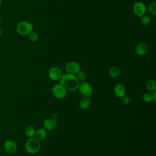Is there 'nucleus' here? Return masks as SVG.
Listing matches in <instances>:
<instances>
[{
    "label": "nucleus",
    "mask_w": 156,
    "mask_h": 156,
    "mask_svg": "<svg viewBox=\"0 0 156 156\" xmlns=\"http://www.w3.org/2000/svg\"><path fill=\"white\" fill-rule=\"evenodd\" d=\"M60 83L63 85L67 91H75L79 86V80L77 79L75 74L65 73L62 74L60 79Z\"/></svg>",
    "instance_id": "1"
},
{
    "label": "nucleus",
    "mask_w": 156,
    "mask_h": 156,
    "mask_svg": "<svg viewBox=\"0 0 156 156\" xmlns=\"http://www.w3.org/2000/svg\"><path fill=\"white\" fill-rule=\"evenodd\" d=\"M24 147L27 153L30 154H34L40 151L41 148V144L39 140L35 138L31 137L26 141Z\"/></svg>",
    "instance_id": "2"
},
{
    "label": "nucleus",
    "mask_w": 156,
    "mask_h": 156,
    "mask_svg": "<svg viewBox=\"0 0 156 156\" xmlns=\"http://www.w3.org/2000/svg\"><path fill=\"white\" fill-rule=\"evenodd\" d=\"M16 30L19 35L26 36L33 30V25L29 21H23L17 24Z\"/></svg>",
    "instance_id": "3"
},
{
    "label": "nucleus",
    "mask_w": 156,
    "mask_h": 156,
    "mask_svg": "<svg viewBox=\"0 0 156 156\" xmlns=\"http://www.w3.org/2000/svg\"><path fill=\"white\" fill-rule=\"evenodd\" d=\"M79 91L83 97L90 98L93 93V88L91 85L87 82L83 81L79 84Z\"/></svg>",
    "instance_id": "4"
},
{
    "label": "nucleus",
    "mask_w": 156,
    "mask_h": 156,
    "mask_svg": "<svg viewBox=\"0 0 156 156\" xmlns=\"http://www.w3.org/2000/svg\"><path fill=\"white\" fill-rule=\"evenodd\" d=\"M52 91L54 96L58 99H62L65 98L67 94L66 89L60 83L55 85L52 87Z\"/></svg>",
    "instance_id": "5"
},
{
    "label": "nucleus",
    "mask_w": 156,
    "mask_h": 156,
    "mask_svg": "<svg viewBox=\"0 0 156 156\" xmlns=\"http://www.w3.org/2000/svg\"><path fill=\"white\" fill-rule=\"evenodd\" d=\"M133 12L137 17H141L146 12V6L141 1H138L133 4Z\"/></svg>",
    "instance_id": "6"
},
{
    "label": "nucleus",
    "mask_w": 156,
    "mask_h": 156,
    "mask_svg": "<svg viewBox=\"0 0 156 156\" xmlns=\"http://www.w3.org/2000/svg\"><path fill=\"white\" fill-rule=\"evenodd\" d=\"M4 151L9 154H13L17 151L18 146L16 143L12 140H7L4 144Z\"/></svg>",
    "instance_id": "7"
},
{
    "label": "nucleus",
    "mask_w": 156,
    "mask_h": 156,
    "mask_svg": "<svg viewBox=\"0 0 156 156\" xmlns=\"http://www.w3.org/2000/svg\"><path fill=\"white\" fill-rule=\"evenodd\" d=\"M48 76L49 79L52 80H58L62 76V70L58 67L53 66L49 69L48 72Z\"/></svg>",
    "instance_id": "8"
},
{
    "label": "nucleus",
    "mask_w": 156,
    "mask_h": 156,
    "mask_svg": "<svg viewBox=\"0 0 156 156\" xmlns=\"http://www.w3.org/2000/svg\"><path fill=\"white\" fill-rule=\"evenodd\" d=\"M65 70L67 73L76 74L80 70V66L77 62H69L65 65Z\"/></svg>",
    "instance_id": "9"
},
{
    "label": "nucleus",
    "mask_w": 156,
    "mask_h": 156,
    "mask_svg": "<svg viewBox=\"0 0 156 156\" xmlns=\"http://www.w3.org/2000/svg\"><path fill=\"white\" fill-rule=\"evenodd\" d=\"M149 51V48L146 43H140L135 47V52L138 55H144Z\"/></svg>",
    "instance_id": "10"
},
{
    "label": "nucleus",
    "mask_w": 156,
    "mask_h": 156,
    "mask_svg": "<svg viewBox=\"0 0 156 156\" xmlns=\"http://www.w3.org/2000/svg\"><path fill=\"white\" fill-rule=\"evenodd\" d=\"M57 125V121L54 118L46 119L44 121V129L47 130H51L56 127Z\"/></svg>",
    "instance_id": "11"
},
{
    "label": "nucleus",
    "mask_w": 156,
    "mask_h": 156,
    "mask_svg": "<svg viewBox=\"0 0 156 156\" xmlns=\"http://www.w3.org/2000/svg\"><path fill=\"white\" fill-rule=\"evenodd\" d=\"M114 93L116 97L121 98L122 96L126 95V88L122 83H117L114 86L113 88Z\"/></svg>",
    "instance_id": "12"
},
{
    "label": "nucleus",
    "mask_w": 156,
    "mask_h": 156,
    "mask_svg": "<svg viewBox=\"0 0 156 156\" xmlns=\"http://www.w3.org/2000/svg\"><path fill=\"white\" fill-rule=\"evenodd\" d=\"M34 136L39 141L44 140L47 136L46 130H45L44 128H38V129L35 130Z\"/></svg>",
    "instance_id": "13"
},
{
    "label": "nucleus",
    "mask_w": 156,
    "mask_h": 156,
    "mask_svg": "<svg viewBox=\"0 0 156 156\" xmlns=\"http://www.w3.org/2000/svg\"><path fill=\"white\" fill-rule=\"evenodd\" d=\"M91 103V99L90 98L83 97V98H82L80 100L79 105L80 108L85 110V109L88 108L90 106Z\"/></svg>",
    "instance_id": "14"
},
{
    "label": "nucleus",
    "mask_w": 156,
    "mask_h": 156,
    "mask_svg": "<svg viewBox=\"0 0 156 156\" xmlns=\"http://www.w3.org/2000/svg\"><path fill=\"white\" fill-rule=\"evenodd\" d=\"M120 73L119 68L116 66H113L110 68L108 70L109 76L112 78L117 77Z\"/></svg>",
    "instance_id": "15"
},
{
    "label": "nucleus",
    "mask_w": 156,
    "mask_h": 156,
    "mask_svg": "<svg viewBox=\"0 0 156 156\" xmlns=\"http://www.w3.org/2000/svg\"><path fill=\"white\" fill-rule=\"evenodd\" d=\"M146 88L149 92H153L156 89V83L152 79L148 80L146 83Z\"/></svg>",
    "instance_id": "16"
},
{
    "label": "nucleus",
    "mask_w": 156,
    "mask_h": 156,
    "mask_svg": "<svg viewBox=\"0 0 156 156\" xmlns=\"http://www.w3.org/2000/svg\"><path fill=\"white\" fill-rule=\"evenodd\" d=\"M35 132V129L32 126H29L27 127L25 129V133H26V136H27L29 138L33 137L34 136Z\"/></svg>",
    "instance_id": "17"
},
{
    "label": "nucleus",
    "mask_w": 156,
    "mask_h": 156,
    "mask_svg": "<svg viewBox=\"0 0 156 156\" xmlns=\"http://www.w3.org/2000/svg\"><path fill=\"white\" fill-rule=\"evenodd\" d=\"M141 19H140V21L141 23V24L143 25V26H149L151 23V20L150 18V17L147 15H143L141 17H140Z\"/></svg>",
    "instance_id": "18"
},
{
    "label": "nucleus",
    "mask_w": 156,
    "mask_h": 156,
    "mask_svg": "<svg viewBox=\"0 0 156 156\" xmlns=\"http://www.w3.org/2000/svg\"><path fill=\"white\" fill-rule=\"evenodd\" d=\"M28 38L29 39V40H30L32 42H35V41H37L38 38H39V36H38V34L36 32H34V31H31L28 35Z\"/></svg>",
    "instance_id": "19"
},
{
    "label": "nucleus",
    "mask_w": 156,
    "mask_h": 156,
    "mask_svg": "<svg viewBox=\"0 0 156 156\" xmlns=\"http://www.w3.org/2000/svg\"><path fill=\"white\" fill-rule=\"evenodd\" d=\"M149 13L153 16H156V2L155 1L152 2L149 5Z\"/></svg>",
    "instance_id": "20"
},
{
    "label": "nucleus",
    "mask_w": 156,
    "mask_h": 156,
    "mask_svg": "<svg viewBox=\"0 0 156 156\" xmlns=\"http://www.w3.org/2000/svg\"><path fill=\"white\" fill-rule=\"evenodd\" d=\"M77 79L79 80V81H82V82H83L85 80V79H87V75L83 71H81L80 70L77 74Z\"/></svg>",
    "instance_id": "21"
},
{
    "label": "nucleus",
    "mask_w": 156,
    "mask_h": 156,
    "mask_svg": "<svg viewBox=\"0 0 156 156\" xmlns=\"http://www.w3.org/2000/svg\"><path fill=\"white\" fill-rule=\"evenodd\" d=\"M143 99L144 100V102H151L153 101L152 99V93H149V92H147V93H145L144 94H143Z\"/></svg>",
    "instance_id": "22"
},
{
    "label": "nucleus",
    "mask_w": 156,
    "mask_h": 156,
    "mask_svg": "<svg viewBox=\"0 0 156 156\" xmlns=\"http://www.w3.org/2000/svg\"><path fill=\"white\" fill-rule=\"evenodd\" d=\"M130 101V98L128 96H126V95H124V96H122L121 98V102L124 105H127L129 104Z\"/></svg>",
    "instance_id": "23"
},
{
    "label": "nucleus",
    "mask_w": 156,
    "mask_h": 156,
    "mask_svg": "<svg viewBox=\"0 0 156 156\" xmlns=\"http://www.w3.org/2000/svg\"><path fill=\"white\" fill-rule=\"evenodd\" d=\"M152 99L154 102H155V99H156V92L155 91H153V93L152 94Z\"/></svg>",
    "instance_id": "24"
},
{
    "label": "nucleus",
    "mask_w": 156,
    "mask_h": 156,
    "mask_svg": "<svg viewBox=\"0 0 156 156\" xmlns=\"http://www.w3.org/2000/svg\"><path fill=\"white\" fill-rule=\"evenodd\" d=\"M1 34H2V30H1V28H0V36H1Z\"/></svg>",
    "instance_id": "25"
},
{
    "label": "nucleus",
    "mask_w": 156,
    "mask_h": 156,
    "mask_svg": "<svg viewBox=\"0 0 156 156\" xmlns=\"http://www.w3.org/2000/svg\"><path fill=\"white\" fill-rule=\"evenodd\" d=\"M2 0H0V6L2 4Z\"/></svg>",
    "instance_id": "26"
},
{
    "label": "nucleus",
    "mask_w": 156,
    "mask_h": 156,
    "mask_svg": "<svg viewBox=\"0 0 156 156\" xmlns=\"http://www.w3.org/2000/svg\"><path fill=\"white\" fill-rule=\"evenodd\" d=\"M1 16H0V23H1Z\"/></svg>",
    "instance_id": "27"
}]
</instances>
